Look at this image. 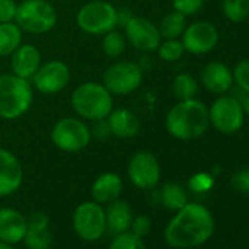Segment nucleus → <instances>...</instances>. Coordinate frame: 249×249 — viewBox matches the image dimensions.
<instances>
[{"label": "nucleus", "mask_w": 249, "mask_h": 249, "mask_svg": "<svg viewBox=\"0 0 249 249\" xmlns=\"http://www.w3.org/2000/svg\"><path fill=\"white\" fill-rule=\"evenodd\" d=\"M214 231V218L207 207L188 202L170 220L164 230L166 242L176 249L196 248L205 243Z\"/></svg>", "instance_id": "nucleus-1"}, {"label": "nucleus", "mask_w": 249, "mask_h": 249, "mask_svg": "<svg viewBox=\"0 0 249 249\" xmlns=\"http://www.w3.org/2000/svg\"><path fill=\"white\" fill-rule=\"evenodd\" d=\"M166 128L176 140H196L210 128L208 107L196 98L182 100L169 110L166 116Z\"/></svg>", "instance_id": "nucleus-2"}, {"label": "nucleus", "mask_w": 249, "mask_h": 249, "mask_svg": "<svg viewBox=\"0 0 249 249\" xmlns=\"http://www.w3.org/2000/svg\"><path fill=\"white\" fill-rule=\"evenodd\" d=\"M75 113L87 120L101 122L113 110V97L103 84L85 82L75 88L71 98Z\"/></svg>", "instance_id": "nucleus-3"}, {"label": "nucleus", "mask_w": 249, "mask_h": 249, "mask_svg": "<svg viewBox=\"0 0 249 249\" xmlns=\"http://www.w3.org/2000/svg\"><path fill=\"white\" fill-rule=\"evenodd\" d=\"M34 92L28 79L15 73L0 75V117L14 120L25 114L33 104Z\"/></svg>", "instance_id": "nucleus-4"}, {"label": "nucleus", "mask_w": 249, "mask_h": 249, "mask_svg": "<svg viewBox=\"0 0 249 249\" xmlns=\"http://www.w3.org/2000/svg\"><path fill=\"white\" fill-rule=\"evenodd\" d=\"M17 25L30 34H46L57 24V12L47 0H24L18 5Z\"/></svg>", "instance_id": "nucleus-5"}, {"label": "nucleus", "mask_w": 249, "mask_h": 249, "mask_svg": "<svg viewBox=\"0 0 249 249\" xmlns=\"http://www.w3.org/2000/svg\"><path fill=\"white\" fill-rule=\"evenodd\" d=\"M78 27L91 36H104L116 30L119 24L117 9L104 0H91L76 14Z\"/></svg>", "instance_id": "nucleus-6"}, {"label": "nucleus", "mask_w": 249, "mask_h": 249, "mask_svg": "<svg viewBox=\"0 0 249 249\" xmlns=\"http://www.w3.org/2000/svg\"><path fill=\"white\" fill-rule=\"evenodd\" d=\"M53 144L65 153H78L88 147L91 131L87 123L76 117H63L52 129Z\"/></svg>", "instance_id": "nucleus-7"}, {"label": "nucleus", "mask_w": 249, "mask_h": 249, "mask_svg": "<svg viewBox=\"0 0 249 249\" xmlns=\"http://www.w3.org/2000/svg\"><path fill=\"white\" fill-rule=\"evenodd\" d=\"M72 224L75 233L82 240L95 242L107 230L106 210L95 201H85L75 208Z\"/></svg>", "instance_id": "nucleus-8"}, {"label": "nucleus", "mask_w": 249, "mask_h": 249, "mask_svg": "<svg viewBox=\"0 0 249 249\" xmlns=\"http://www.w3.org/2000/svg\"><path fill=\"white\" fill-rule=\"evenodd\" d=\"M144 73L142 68L135 62H116L103 73V85L114 95H128L140 88Z\"/></svg>", "instance_id": "nucleus-9"}, {"label": "nucleus", "mask_w": 249, "mask_h": 249, "mask_svg": "<svg viewBox=\"0 0 249 249\" xmlns=\"http://www.w3.org/2000/svg\"><path fill=\"white\" fill-rule=\"evenodd\" d=\"M210 124L226 135L240 131L245 122V113L234 95H221L208 108Z\"/></svg>", "instance_id": "nucleus-10"}, {"label": "nucleus", "mask_w": 249, "mask_h": 249, "mask_svg": "<svg viewBox=\"0 0 249 249\" xmlns=\"http://www.w3.org/2000/svg\"><path fill=\"white\" fill-rule=\"evenodd\" d=\"M161 169L157 157L150 151H138L129 161L128 176L138 189H153L160 180Z\"/></svg>", "instance_id": "nucleus-11"}, {"label": "nucleus", "mask_w": 249, "mask_h": 249, "mask_svg": "<svg viewBox=\"0 0 249 249\" xmlns=\"http://www.w3.org/2000/svg\"><path fill=\"white\" fill-rule=\"evenodd\" d=\"M71 81V71L62 60H49L41 65L33 76L34 87L46 95L63 91Z\"/></svg>", "instance_id": "nucleus-12"}, {"label": "nucleus", "mask_w": 249, "mask_h": 249, "mask_svg": "<svg viewBox=\"0 0 249 249\" xmlns=\"http://www.w3.org/2000/svg\"><path fill=\"white\" fill-rule=\"evenodd\" d=\"M124 37L137 50L150 53L159 49L161 36L159 27L150 19L141 17H132L124 25Z\"/></svg>", "instance_id": "nucleus-13"}, {"label": "nucleus", "mask_w": 249, "mask_h": 249, "mask_svg": "<svg viewBox=\"0 0 249 249\" xmlns=\"http://www.w3.org/2000/svg\"><path fill=\"white\" fill-rule=\"evenodd\" d=\"M218 43V31L211 22H194L188 25L182 34L185 52L192 54L210 53Z\"/></svg>", "instance_id": "nucleus-14"}, {"label": "nucleus", "mask_w": 249, "mask_h": 249, "mask_svg": "<svg viewBox=\"0 0 249 249\" xmlns=\"http://www.w3.org/2000/svg\"><path fill=\"white\" fill-rule=\"evenodd\" d=\"M24 179V170L14 153L0 147V198L15 194Z\"/></svg>", "instance_id": "nucleus-15"}, {"label": "nucleus", "mask_w": 249, "mask_h": 249, "mask_svg": "<svg viewBox=\"0 0 249 249\" xmlns=\"http://www.w3.org/2000/svg\"><path fill=\"white\" fill-rule=\"evenodd\" d=\"M27 229L28 223L22 213L9 207L0 208V242L17 245L24 240Z\"/></svg>", "instance_id": "nucleus-16"}, {"label": "nucleus", "mask_w": 249, "mask_h": 249, "mask_svg": "<svg viewBox=\"0 0 249 249\" xmlns=\"http://www.w3.org/2000/svg\"><path fill=\"white\" fill-rule=\"evenodd\" d=\"M41 66V53L34 44H21L11 54V68L17 76L33 79Z\"/></svg>", "instance_id": "nucleus-17"}, {"label": "nucleus", "mask_w": 249, "mask_h": 249, "mask_svg": "<svg viewBox=\"0 0 249 249\" xmlns=\"http://www.w3.org/2000/svg\"><path fill=\"white\" fill-rule=\"evenodd\" d=\"M107 126L111 135L124 140L138 135L141 129V122L140 117L129 108L119 107L116 110H111L107 116Z\"/></svg>", "instance_id": "nucleus-18"}, {"label": "nucleus", "mask_w": 249, "mask_h": 249, "mask_svg": "<svg viewBox=\"0 0 249 249\" xmlns=\"http://www.w3.org/2000/svg\"><path fill=\"white\" fill-rule=\"evenodd\" d=\"M201 82L208 91L224 94L231 88L233 72L221 62H210L201 71Z\"/></svg>", "instance_id": "nucleus-19"}, {"label": "nucleus", "mask_w": 249, "mask_h": 249, "mask_svg": "<svg viewBox=\"0 0 249 249\" xmlns=\"http://www.w3.org/2000/svg\"><path fill=\"white\" fill-rule=\"evenodd\" d=\"M122 188H123V183H122L120 176L116 173L107 172V173L100 175L94 180L91 186V195L95 202L108 204L119 198V195L122 194Z\"/></svg>", "instance_id": "nucleus-20"}, {"label": "nucleus", "mask_w": 249, "mask_h": 249, "mask_svg": "<svg viewBox=\"0 0 249 249\" xmlns=\"http://www.w3.org/2000/svg\"><path fill=\"white\" fill-rule=\"evenodd\" d=\"M132 220L134 213L126 201H122L117 198L108 202V207L106 210V223L107 229H110L113 233L119 234L123 231H129Z\"/></svg>", "instance_id": "nucleus-21"}, {"label": "nucleus", "mask_w": 249, "mask_h": 249, "mask_svg": "<svg viewBox=\"0 0 249 249\" xmlns=\"http://www.w3.org/2000/svg\"><path fill=\"white\" fill-rule=\"evenodd\" d=\"M22 44V30L17 22L0 24V56H11Z\"/></svg>", "instance_id": "nucleus-22"}, {"label": "nucleus", "mask_w": 249, "mask_h": 249, "mask_svg": "<svg viewBox=\"0 0 249 249\" xmlns=\"http://www.w3.org/2000/svg\"><path fill=\"white\" fill-rule=\"evenodd\" d=\"M186 28V17L178 11H173L170 14H167L160 25H159V31H160V36L161 38L164 40H176L179 38L183 31Z\"/></svg>", "instance_id": "nucleus-23"}, {"label": "nucleus", "mask_w": 249, "mask_h": 249, "mask_svg": "<svg viewBox=\"0 0 249 249\" xmlns=\"http://www.w3.org/2000/svg\"><path fill=\"white\" fill-rule=\"evenodd\" d=\"M160 201L166 208L178 211L188 204V196L185 189L179 183L169 182L160 189Z\"/></svg>", "instance_id": "nucleus-24"}, {"label": "nucleus", "mask_w": 249, "mask_h": 249, "mask_svg": "<svg viewBox=\"0 0 249 249\" xmlns=\"http://www.w3.org/2000/svg\"><path fill=\"white\" fill-rule=\"evenodd\" d=\"M172 91L179 101L195 98L198 92V84L189 73H179L172 82Z\"/></svg>", "instance_id": "nucleus-25"}, {"label": "nucleus", "mask_w": 249, "mask_h": 249, "mask_svg": "<svg viewBox=\"0 0 249 249\" xmlns=\"http://www.w3.org/2000/svg\"><path fill=\"white\" fill-rule=\"evenodd\" d=\"M101 47H103V52L106 56H108L111 59L119 57L124 53V50H126V37L120 34L119 31L113 30L110 33L104 34Z\"/></svg>", "instance_id": "nucleus-26"}, {"label": "nucleus", "mask_w": 249, "mask_h": 249, "mask_svg": "<svg viewBox=\"0 0 249 249\" xmlns=\"http://www.w3.org/2000/svg\"><path fill=\"white\" fill-rule=\"evenodd\" d=\"M22 242L25 243V246L28 249H50L52 233H50L49 227H46V229L28 227Z\"/></svg>", "instance_id": "nucleus-27"}, {"label": "nucleus", "mask_w": 249, "mask_h": 249, "mask_svg": "<svg viewBox=\"0 0 249 249\" xmlns=\"http://www.w3.org/2000/svg\"><path fill=\"white\" fill-rule=\"evenodd\" d=\"M223 14L231 22L249 18V0H223Z\"/></svg>", "instance_id": "nucleus-28"}, {"label": "nucleus", "mask_w": 249, "mask_h": 249, "mask_svg": "<svg viewBox=\"0 0 249 249\" xmlns=\"http://www.w3.org/2000/svg\"><path fill=\"white\" fill-rule=\"evenodd\" d=\"M159 57L164 62H176L179 60L183 53H185V47L182 44V41L176 40H164L163 43H160L159 49Z\"/></svg>", "instance_id": "nucleus-29"}, {"label": "nucleus", "mask_w": 249, "mask_h": 249, "mask_svg": "<svg viewBox=\"0 0 249 249\" xmlns=\"http://www.w3.org/2000/svg\"><path fill=\"white\" fill-rule=\"evenodd\" d=\"M108 249H147L142 239L132 231H123L116 234Z\"/></svg>", "instance_id": "nucleus-30"}, {"label": "nucleus", "mask_w": 249, "mask_h": 249, "mask_svg": "<svg viewBox=\"0 0 249 249\" xmlns=\"http://www.w3.org/2000/svg\"><path fill=\"white\" fill-rule=\"evenodd\" d=\"M213 185H214V179L208 173H196L188 182L189 189L196 194L208 192L213 188Z\"/></svg>", "instance_id": "nucleus-31"}, {"label": "nucleus", "mask_w": 249, "mask_h": 249, "mask_svg": "<svg viewBox=\"0 0 249 249\" xmlns=\"http://www.w3.org/2000/svg\"><path fill=\"white\" fill-rule=\"evenodd\" d=\"M233 79L240 89L249 92V59H245L236 65L233 71Z\"/></svg>", "instance_id": "nucleus-32"}, {"label": "nucleus", "mask_w": 249, "mask_h": 249, "mask_svg": "<svg viewBox=\"0 0 249 249\" xmlns=\"http://www.w3.org/2000/svg\"><path fill=\"white\" fill-rule=\"evenodd\" d=\"M175 11L183 14L185 17L195 15L205 3V0H172Z\"/></svg>", "instance_id": "nucleus-33"}, {"label": "nucleus", "mask_w": 249, "mask_h": 249, "mask_svg": "<svg viewBox=\"0 0 249 249\" xmlns=\"http://www.w3.org/2000/svg\"><path fill=\"white\" fill-rule=\"evenodd\" d=\"M151 227H153V223H151L148 215H138V217H134L129 231H132L138 237L144 239L145 236L150 234Z\"/></svg>", "instance_id": "nucleus-34"}, {"label": "nucleus", "mask_w": 249, "mask_h": 249, "mask_svg": "<svg viewBox=\"0 0 249 249\" xmlns=\"http://www.w3.org/2000/svg\"><path fill=\"white\" fill-rule=\"evenodd\" d=\"M18 5L15 0H0V24L14 22Z\"/></svg>", "instance_id": "nucleus-35"}, {"label": "nucleus", "mask_w": 249, "mask_h": 249, "mask_svg": "<svg viewBox=\"0 0 249 249\" xmlns=\"http://www.w3.org/2000/svg\"><path fill=\"white\" fill-rule=\"evenodd\" d=\"M233 188L240 194H249V167L236 172L231 178Z\"/></svg>", "instance_id": "nucleus-36"}, {"label": "nucleus", "mask_w": 249, "mask_h": 249, "mask_svg": "<svg viewBox=\"0 0 249 249\" xmlns=\"http://www.w3.org/2000/svg\"><path fill=\"white\" fill-rule=\"evenodd\" d=\"M27 223H28V227H33V229H46L49 227V217L47 214L37 211V213H33L27 218Z\"/></svg>", "instance_id": "nucleus-37"}, {"label": "nucleus", "mask_w": 249, "mask_h": 249, "mask_svg": "<svg viewBox=\"0 0 249 249\" xmlns=\"http://www.w3.org/2000/svg\"><path fill=\"white\" fill-rule=\"evenodd\" d=\"M234 97H236V98H237V101L240 103L243 113L249 116V92H246V91H243V89H240V88H239V89H236Z\"/></svg>", "instance_id": "nucleus-38"}, {"label": "nucleus", "mask_w": 249, "mask_h": 249, "mask_svg": "<svg viewBox=\"0 0 249 249\" xmlns=\"http://www.w3.org/2000/svg\"><path fill=\"white\" fill-rule=\"evenodd\" d=\"M0 249H15V248H14V245H11V243L0 242Z\"/></svg>", "instance_id": "nucleus-39"}]
</instances>
